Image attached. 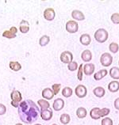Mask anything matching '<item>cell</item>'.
I'll return each instance as SVG.
<instances>
[{
    "label": "cell",
    "instance_id": "6da1fadb",
    "mask_svg": "<svg viewBox=\"0 0 119 125\" xmlns=\"http://www.w3.org/2000/svg\"><path fill=\"white\" fill-rule=\"evenodd\" d=\"M18 115L23 123L31 124L37 120L41 110L34 101L25 100L22 101L18 106Z\"/></svg>",
    "mask_w": 119,
    "mask_h": 125
},
{
    "label": "cell",
    "instance_id": "7a4b0ae2",
    "mask_svg": "<svg viewBox=\"0 0 119 125\" xmlns=\"http://www.w3.org/2000/svg\"><path fill=\"white\" fill-rule=\"evenodd\" d=\"M95 39L98 43H104L108 40L109 33L108 32L104 29H97L95 32Z\"/></svg>",
    "mask_w": 119,
    "mask_h": 125
},
{
    "label": "cell",
    "instance_id": "3957f363",
    "mask_svg": "<svg viewBox=\"0 0 119 125\" xmlns=\"http://www.w3.org/2000/svg\"><path fill=\"white\" fill-rule=\"evenodd\" d=\"M11 105L14 108H18L20 102H22V94L18 90H13L11 94Z\"/></svg>",
    "mask_w": 119,
    "mask_h": 125
},
{
    "label": "cell",
    "instance_id": "277c9868",
    "mask_svg": "<svg viewBox=\"0 0 119 125\" xmlns=\"http://www.w3.org/2000/svg\"><path fill=\"white\" fill-rule=\"evenodd\" d=\"M100 62L105 67H109V66H110L112 64V62H113V56H112L110 53L105 52V53H103L101 55Z\"/></svg>",
    "mask_w": 119,
    "mask_h": 125
},
{
    "label": "cell",
    "instance_id": "5b68a950",
    "mask_svg": "<svg viewBox=\"0 0 119 125\" xmlns=\"http://www.w3.org/2000/svg\"><path fill=\"white\" fill-rule=\"evenodd\" d=\"M65 29L69 33H75L79 30L78 23L75 21H68L66 23Z\"/></svg>",
    "mask_w": 119,
    "mask_h": 125
},
{
    "label": "cell",
    "instance_id": "8992f818",
    "mask_svg": "<svg viewBox=\"0 0 119 125\" xmlns=\"http://www.w3.org/2000/svg\"><path fill=\"white\" fill-rule=\"evenodd\" d=\"M60 61L62 62H64V63H66V64H68L72 61V60H73V55H72V53L71 52L64 51L61 53L60 57Z\"/></svg>",
    "mask_w": 119,
    "mask_h": 125
},
{
    "label": "cell",
    "instance_id": "52a82bcc",
    "mask_svg": "<svg viewBox=\"0 0 119 125\" xmlns=\"http://www.w3.org/2000/svg\"><path fill=\"white\" fill-rule=\"evenodd\" d=\"M75 95L79 97V98H83V97H85L87 96V90L86 88L85 85H79L76 86L75 90Z\"/></svg>",
    "mask_w": 119,
    "mask_h": 125
},
{
    "label": "cell",
    "instance_id": "ba28073f",
    "mask_svg": "<svg viewBox=\"0 0 119 125\" xmlns=\"http://www.w3.org/2000/svg\"><path fill=\"white\" fill-rule=\"evenodd\" d=\"M40 115H41V117L43 120L48 121L50 120L52 116H53V112L50 109H41L40 112Z\"/></svg>",
    "mask_w": 119,
    "mask_h": 125
},
{
    "label": "cell",
    "instance_id": "9c48e42d",
    "mask_svg": "<svg viewBox=\"0 0 119 125\" xmlns=\"http://www.w3.org/2000/svg\"><path fill=\"white\" fill-rule=\"evenodd\" d=\"M56 13L52 8H47L44 11V18L47 21H52L55 18Z\"/></svg>",
    "mask_w": 119,
    "mask_h": 125
},
{
    "label": "cell",
    "instance_id": "30bf717a",
    "mask_svg": "<svg viewBox=\"0 0 119 125\" xmlns=\"http://www.w3.org/2000/svg\"><path fill=\"white\" fill-rule=\"evenodd\" d=\"M64 107V101L61 99V98H57L53 101V104H52V108L53 109L57 112L60 111L63 109Z\"/></svg>",
    "mask_w": 119,
    "mask_h": 125
},
{
    "label": "cell",
    "instance_id": "8fae6325",
    "mask_svg": "<svg viewBox=\"0 0 119 125\" xmlns=\"http://www.w3.org/2000/svg\"><path fill=\"white\" fill-rule=\"evenodd\" d=\"M54 96L55 95L53 94V91H52V90L50 88H45L42 90V97L44 99L51 100L53 98Z\"/></svg>",
    "mask_w": 119,
    "mask_h": 125
},
{
    "label": "cell",
    "instance_id": "7c38bea8",
    "mask_svg": "<svg viewBox=\"0 0 119 125\" xmlns=\"http://www.w3.org/2000/svg\"><path fill=\"white\" fill-rule=\"evenodd\" d=\"M95 70V64L93 63H86L83 66V73L86 75H91L94 74Z\"/></svg>",
    "mask_w": 119,
    "mask_h": 125
},
{
    "label": "cell",
    "instance_id": "4fadbf2b",
    "mask_svg": "<svg viewBox=\"0 0 119 125\" xmlns=\"http://www.w3.org/2000/svg\"><path fill=\"white\" fill-rule=\"evenodd\" d=\"M29 30V24L27 21L22 20L19 25V31L22 33H27Z\"/></svg>",
    "mask_w": 119,
    "mask_h": 125
},
{
    "label": "cell",
    "instance_id": "5bb4252c",
    "mask_svg": "<svg viewBox=\"0 0 119 125\" xmlns=\"http://www.w3.org/2000/svg\"><path fill=\"white\" fill-rule=\"evenodd\" d=\"M71 17L76 21H83L85 19V16L83 14V12L80 10H75L71 12Z\"/></svg>",
    "mask_w": 119,
    "mask_h": 125
},
{
    "label": "cell",
    "instance_id": "9a60e30c",
    "mask_svg": "<svg viewBox=\"0 0 119 125\" xmlns=\"http://www.w3.org/2000/svg\"><path fill=\"white\" fill-rule=\"evenodd\" d=\"M79 41H80V43L84 46H87L91 44V38L90 37V35L89 34H82L80 38H79Z\"/></svg>",
    "mask_w": 119,
    "mask_h": 125
},
{
    "label": "cell",
    "instance_id": "2e32d148",
    "mask_svg": "<svg viewBox=\"0 0 119 125\" xmlns=\"http://www.w3.org/2000/svg\"><path fill=\"white\" fill-rule=\"evenodd\" d=\"M108 90L112 93H116L119 90V82L112 81L108 85Z\"/></svg>",
    "mask_w": 119,
    "mask_h": 125
},
{
    "label": "cell",
    "instance_id": "e0dca14e",
    "mask_svg": "<svg viewBox=\"0 0 119 125\" xmlns=\"http://www.w3.org/2000/svg\"><path fill=\"white\" fill-rule=\"evenodd\" d=\"M81 58L83 61L84 62H89L92 60V53L90 50H87V49H86L83 52H82L81 54Z\"/></svg>",
    "mask_w": 119,
    "mask_h": 125
},
{
    "label": "cell",
    "instance_id": "ac0fdd59",
    "mask_svg": "<svg viewBox=\"0 0 119 125\" xmlns=\"http://www.w3.org/2000/svg\"><path fill=\"white\" fill-rule=\"evenodd\" d=\"M107 70H106V69H102V70L98 71L97 73H95L94 74V78L96 81H99L101 80L102 78H103L104 77H106L107 75Z\"/></svg>",
    "mask_w": 119,
    "mask_h": 125
},
{
    "label": "cell",
    "instance_id": "d6986e66",
    "mask_svg": "<svg viewBox=\"0 0 119 125\" xmlns=\"http://www.w3.org/2000/svg\"><path fill=\"white\" fill-rule=\"evenodd\" d=\"M87 115V111L83 107H79L76 110V116L79 119H83Z\"/></svg>",
    "mask_w": 119,
    "mask_h": 125
},
{
    "label": "cell",
    "instance_id": "ffe728a7",
    "mask_svg": "<svg viewBox=\"0 0 119 125\" xmlns=\"http://www.w3.org/2000/svg\"><path fill=\"white\" fill-rule=\"evenodd\" d=\"M110 76L114 78L115 80H118L119 79V68L118 67H112L110 70Z\"/></svg>",
    "mask_w": 119,
    "mask_h": 125
},
{
    "label": "cell",
    "instance_id": "44dd1931",
    "mask_svg": "<svg viewBox=\"0 0 119 125\" xmlns=\"http://www.w3.org/2000/svg\"><path fill=\"white\" fill-rule=\"evenodd\" d=\"M93 93H94V94L97 97H102L105 95L106 91H105V89L103 87L98 86V87H96L95 89H94Z\"/></svg>",
    "mask_w": 119,
    "mask_h": 125
},
{
    "label": "cell",
    "instance_id": "7402d4cb",
    "mask_svg": "<svg viewBox=\"0 0 119 125\" xmlns=\"http://www.w3.org/2000/svg\"><path fill=\"white\" fill-rule=\"evenodd\" d=\"M100 108H93L90 112V116L92 119L94 120H98L100 119V114H99Z\"/></svg>",
    "mask_w": 119,
    "mask_h": 125
},
{
    "label": "cell",
    "instance_id": "603a6c76",
    "mask_svg": "<svg viewBox=\"0 0 119 125\" xmlns=\"http://www.w3.org/2000/svg\"><path fill=\"white\" fill-rule=\"evenodd\" d=\"M9 67L14 71H18L22 69V65L17 61H11L9 63Z\"/></svg>",
    "mask_w": 119,
    "mask_h": 125
},
{
    "label": "cell",
    "instance_id": "cb8c5ba5",
    "mask_svg": "<svg viewBox=\"0 0 119 125\" xmlns=\"http://www.w3.org/2000/svg\"><path fill=\"white\" fill-rule=\"evenodd\" d=\"M38 105L41 107V109H48L50 108V104L48 103V101L45 99H40L38 100L37 102Z\"/></svg>",
    "mask_w": 119,
    "mask_h": 125
},
{
    "label": "cell",
    "instance_id": "d4e9b609",
    "mask_svg": "<svg viewBox=\"0 0 119 125\" xmlns=\"http://www.w3.org/2000/svg\"><path fill=\"white\" fill-rule=\"evenodd\" d=\"M49 41H50V37L47 35L42 36V37L40 38L39 40V44L41 46V47H45V46L47 45Z\"/></svg>",
    "mask_w": 119,
    "mask_h": 125
},
{
    "label": "cell",
    "instance_id": "484cf974",
    "mask_svg": "<svg viewBox=\"0 0 119 125\" xmlns=\"http://www.w3.org/2000/svg\"><path fill=\"white\" fill-rule=\"evenodd\" d=\"M70 120H71V117L67 113L62 114L60 116V123L63 124H69V123H70Z\"/></svg>",
    "mask_w": 119,
    "mask_h": 125
},
{
    "label": "cell",
    "instance_id": "4316f807",
    "mask_svg": "<svg viewBox=\"0 0 119 125\" xmlns=\"http://www.w3.org/2000/svg\"><path fill=\"white\" fill-rule=\"evenodd\" d=\"M72 93H73V91H72V89L70 87H64L62 90V95L67 98L70 97L72 95Z\"/></svg>",
    "mask_w": 119,
    "mask_h": 125
},
{
    "label": "cell",
    "instance_id": "83f0119b",
    "mask_svg": "<svg viewBox=\"0 0 119 125\" xmlns=\"http://www.w3.org/2000/svg\"><path fill=\"white\" fill-rule=\"evenodd\" d=\"M109 49H110V51L112 53H117L119 50V46L117 43L112 42L111 44L109 45Z\"/></svg>",
    "mask_w": 119,
    "mask_h": 125
},
{
    "label": "cell",
    "instance_id": "f1b7e54d",
    "mask_svg": "<svg viewBox=\"0 0 119 125\" xmlns=\"http://www.w3.org/2000/svg\"><path fill=\"white\" fill-rule=\"evenodd\" d=\"M2 37L7 38V39H13V38L16 37V35L13 33V32L9 29V30H6L2 32Z\"/></svg>",
    "mask_w": 119,
    "mask_h": 125
},
{
    "label": "cell",
    "instance_id": "f546056e",
    "mask_svg": "<svg viewBox=\"0 0 119 125\" xmlns=\"http://www.w3.org/2000/svg\"><path fill=\"white\" fill-rule=\"evenodd\" d=\"M78 63L75 61H71L70 63H68V68L69 71H76L78 69Z\"/></svg>",
    "mask_w": 119,
    "mask_h": 125
},
{
    "label": "cell",
    "instance_id": "4dcf8cb0",
    "mask_svg": "<svg viewBox=\"0 0 119 125\" xmlns=\"http://www.w3.org/2000/svg\"><path fill=\"white\" fill-rule=\"evenodd\" d=\"M110 113V110L107 108H100V111H99V114H100V117H105L108 116Z\"/></svg>",
    "mask_w": 119,
    "mask_h": 125
},
{
    "label": "cell",
    "instance_id": "1f68e13d",
    "mask_svg": "<svg viewBox=\"0 0 119 125\" xmlns=\"http://www.w3.org/2000/svg\"><path fill=\"white\" fill-rule=\"evenodd\" d=\"M60 87H61V85L60 84H53L52 85V90L53 91V94L54 95H57L59 94L60 90Z\"/></svg>",
    "mask_w": 119,
    "mask_h": 125
},
{
    "label": "cell",
    "instance_id": "d6a6232c",
    "mask_svg": "<svg viewBox=\"0 0 119 125\" xmlns=\"http://www.w3.org/2000/svg\"><path fill=\"white\" fill-rule=\"evenodd\" d=\"M111 21L114 24H119V14L118 13H114L111 15Z\"/></svg>",
    "mask_w": 119,
    "mask_h": 125
},
{
    "label": "cell",
    "instance_id": "836d02e7",
    "mask_svg": "<svg viewBox=\"0 0 119 125\" xmlns=\"http://www.w3.org/2000/svg\"><path fill=\"white\" fill-rule=\"evenodd\" d=\"M102 125H113V120L109 117L103 118L102 120Z\"/></svg>",
    "mask_w": 119,
    "mask_h": 125
},
{
    "label": "cell",
    "instance_id": "e575fe53",
    "mask_svg": "<svg viewBox=\"0 0 119 125\" xmlns=\"http://www.w3.org/2000/svg\"><path fill=\"white\" fill-rule=\"evenodd\" d=\"M77 78H78V80H79V81L83 80V64H80V65H79V67H78Z\"/></svg>",
    "mask_w": 119,
    "mask_h": 125
},
{
    "label": "cell",
    "instance_id": "d590c367",
    "mask_svg": "<svg viewBox=\"0 0 119 125\" xmlns=\"http://www.w3.org/2000/svg\"><path fill=\"white\" fill-rule=\"evenodd\" d=\"M6 113V107L3 104H0V116H2Z\"/></svg>",
    "mask_w": 119,
    "mask_h": 125
},
{
    "label": "cell",
    "instance_id": "8d00e7d4",
    "mask_svg": "<svg viewBox=\"0 0 119 125\" xmlns=\"http://www.w3.org/2000/svg\"><path fill=\"white\" fill-rule=\"evenodd\" d=\"M114 108L119 111V97H118L117 99H115L114 101Z\"/></svg>",
    "mask_w": 119,
    "mask_h": 125
},
{
    "label": "cell",
    "instance_id": "74e56055",
    "mask_svg": "<svg viewBox=\"0 0 119 125\" xmlns=\"http://www.w3.org/2000/svg\"><path fill=\"white\" fill-rule=\"evenodd\" d=\"M15 125H23V124H16Z\"/></svg>",
    "mask_w": 119,
    "mask_h": 125
},
{
    "label": "cell",
    "instance_id": "f35d334b",
    "mask_svg": "<svg viewBox=\"0 0 119 125\" xmlns=\"http://www.w3.org/2000/svg\"><path fill=\"white\" fill-rule=\"evenodd\" d=\"M52 125H57V124H52Z\"/></svg>",
    "mask_w": 119,
    "mask_h": 125
},
{
    "label": "cell",
    "instance_id": "ab89813d",
    "mask_svg": "<svg viewBox=\"0 0 119 125\" xmlns=\"http://www.w3.org/2000/svg\"><path fill=\"white\" fill-rule=\"evenodd\" d=\"M34 125H41V124H34Z\"/></svg>",
    "mask_w": 119,
    "mask_h": 125
},
{
    "label": "cell",
    "instance_id": "60d3db41",
    "mask_svg": "<svg viewBox=\"0 0 119 125\" xmlns=\"http://www.w3.org/2000/svg\"><path fill=\"white\" fill-rule=\"evenodd\" d=\"M118 65H119V60H118Z\"/></svg>",
    "mask_w": 119,
    "mask_h": 125
},
{
    "label": "cell",
    "instance_id": "b9f144b4",
    "mask_svg": "<svg viewBox=\"0 0 119 125\" xmlns=\"http://www.w3.org/2000/svg\"><path fill=\"white\" fill-rule=\"evenodd\" d=\"M118 125H119V124H118Z\"/></svg>",
    "mask_w": 119,
    "mask_h": 125
}]
</instances>
